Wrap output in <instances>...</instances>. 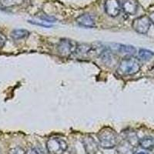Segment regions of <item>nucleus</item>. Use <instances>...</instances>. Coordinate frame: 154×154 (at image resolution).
<instances>
[{
    "label": "nucleus",
    "mask_w": 154,
    "mask_h": 154,
    "mask_svg": "<svg viewBox=\"0 0 154 154\" xmlns=\"http://www.w3.org/2000/svg\"><path fill=\"white\" fill-rule=\"evenodd\" d=\"M100 146L103 149H112L119 143L117 133L109 126H104L97 133Z\"/></svg>",
    "instance_id": "f257e3e1"
},
{
    "label": "nucleus",
    "mask_w": 154,
    "mask_h": 154,
    "mask_svg": "<svg viewBox=\"0 0 154 154\" xmlns=\"http://www.w3.org/2000/svg\"><path fill=\"white\" fill-rule=\"evenodd\" d=\"M140 140L135 133H128L117 144L118 154H135L139 146Z\"/></svg>",
    "instance_id": "f03ea898"
},
{
    "label": "nucleus",
    "mask_w": 154,
    "mask_h": 154,
    "mask_svg": "<svg viewBox=\"0 0 154 154\" xmlns=\"http://www.w3.org/2000/svg\"><path fill=\"white\" fill-rule=\"evenodd\" d=\"M141 66L137 59L133 57L124 58L121 60L118 66V72L121 75H133L140 70Z\"/></svg>",
    "instance_id": "7ed1b4c3"
},
{
    "label": "nucleus",
    "mask_w": 154,
    "mask_h": 154,
    "mask_svg": "<svg viewBox=\"0 0 154 154\" xmlns=\"http://www.w3.org/2000/svg\"><path fill=\"white\" fill-rule=\"evenodd\" d=\"M67 147L66 142L60 137H52L46 142V149L49 154H63Z\"/></svg>",
    "instance_id": "20e7f679"
},
{
    "label": "nucleus",
    "mask_w": 154,
    "mask_h": 154,
    "mask_svg": "<svg viewBox=\"0 0 154 154\" xmlns=\"http://www.w3.org/2000/svg\"><path fill=\"white\" fill-rule=\"evenodd\" d=\"M78 44L73 40L68 38H62L58 43L57 51L60 56L69 58L75 53Z\"/></svg>",
    "instance_id": "39448f33"
},
{
    "label": "nucleus",
    "mask_w": 154,
    "mask_h": 154,
    "mask_svg": "<svg viewBox=\"0 0 154 154\" xmlns=\"http://www.w3.org/2000/svg\"><path fill=\"white\" fill-rule=\"evenodd\" d=\"M109 48L114 55L122 56L123 59L133 57L137 53L136 48L133 46H129V45L113 43L111 45V46H109Z\"/></svg>",
    "instance_id": "423d86ee"
},
{
    "label": "nucleus",
    "mask_w": 154,
    "mask_h": 154,
    "mask_svg": "<svg viewBox=\"0 0 154 154\" xmlns=\"http://www.w3.org/2000/svg\"><path fill=\"white\" fill-rule=\"evenodd\" d=\"M151 22L149 16H141L134 19L132 27L135 31L140 34H146L150 28Z\"/></svg>",
    "instance_id": "0eeeda50"
},
{
    "label": "nucleus",
    "mask_w": 154,
    "mask_h": 154,
    "mask_svg": "<svg viewBox=\"0 0 154 154\" xmlns=\"http://www.w3.org/2000/svg\"><path fill=\"white\" fill-rule=\"evenodd\" d=\"M122 5L119 0H106L105 2V12L110 17H116L120 13Z\"/></svg>",
    "instance_id": "6e6552de"
},
{
    "label": "nucleus",
    "mask_w": 154,
    "mask_h": 154,
    "mask_svg": "<svg viewBox=\"0 0 154 154\" xmlns=\"http://www.w3.org/2000/svg\"><path fill=\"white\" fill-rule=\"evenodd\" d=\"M76 23L80 26L86 27V28H93L96 26L94 18L91 15L87 14V13L80 15L79 17H77Z\"/></svg>",
    "instance_id": "1a4fd4ad"
},
{
    "label": "nucleus",
    "mask_w": 154,
    "mask_h": 154,
    "mask_svg": "<svg viewBox=\"0 0 154 154\" xmlns=\"http://www.w3.org/2000/svg\"><path fill=\"white\" fill-rule=\"evenodd\" d=\"M85 150L87 154H97L99 152V146L92 137H88L82 140Z\"/></svg>",
    "instance_id": "9d476101"
},
{
    "label": "nucleus",
    "mask_w": 154,
    "mask_h": 154,
    "mask_svg": "<svg viewBox=\"0 0 154 154\" xmlns=\"http://www.w3.org/2000/svg\"><path fill=\"white\" fill-rule=\"evenodd\" d=\"M122 9L126 14L135 15L138 10V2L137 0H124Z\"/></svg>",
    "instance_id": "9b49d317"
},
{
    "label": "nucleus",
    "mask_w": 154,
    "mask_h": 154,
    "mask_svg": "<svg viewBox=\"0 0 154 154\" xmlns=\"http://www.w3.org/2000/svg\"><path fill=\"white\" fill-rule=\"evenodd\" d=\"M94 53V47L89 44H80L78 45L75 54L81 57H86Z\"/></svg>",
    "instance_id": "f8f14e48"
},
{
    "label": "nucleus",
    "mask_w": 154,
    "mask_h": 154,
    "mask_svg": "<svg viewBox=\"0 0 154 154\" xmlns=\"http://www.w3.org/2000/svg\"><path fill=\"white\" fill-rule=\"evenodd\" d=\"M139 145L143 149L146 150H152L154 148V138L152 137H145L140 139Z\"/></svg>",
    "instance_id": "ddd939ff"
},
{
    "label": "nucleus",
    "mask_w": 154,
    "mask_h": 154,
    "mask_svg": "<svg viewBox=\"0 0 154 154\" xmlns=\"http://www.w3.org/2000/svg\"><path fill=\"white\" fill-rule=\"evenodd\" d=\"M29 35V31L26 29H15L12 32V38L19 40V39H23V38H26L28 35Z\"/></svg>",
    "instance_id": "4468645a"
},
{
    "label": "nucleus",
    "mask_w": 154,
    "mask_h": 154,
    "mask_svg": "<svg viewBox=\"0 0 154 154\" xmlns=\"http://www.w3.org/2000/svg\"><path fill=\"white\" fill-rule=\"evenodd\" d=\"M154 56V53L150 50H148V49H141L139 50L138 53V56L141 60H143V61H147V60H149L152 56Z\"/></svg>",
    "instance_id": "2eb2a0df"
},
{
    "label": "nucleus",
    "mask_w": 154,
    "mask_h": 154,
    "mask_svg": "<svg viewBox=\"0 0 154 154\" xmlns=\"http://www.w3.org/2000/svg\"><path fill=\"white\" fill-rule=\"evenodd\" d=\"M24 0H0V4L4 7H12L21 4Z\"/></svg>",
    "instance_id": "dca6fc26"
},
{
    "label": "nucleus",
    "mask_w": 154,
    "mask_h": 154,
    "mask_svg": "<svg viewBox=\"0 0 154 154\" xmlns=\"http://www.w3.org/2000/svg\"><path fill=\"white\" fill-rule=\"evenodd\" d=\"M26 152L23 149V147L20 146H16L11 149L9 151V154H26Z\"/></svg>",
    "instance_id": "f3484780"
},
{
    "label": "nucleus",
    "mask_w": 154,
    "mask_h": 154,
    "mask_svg": "<svg viewBox=\"0 0 154 154\" xmlns=\"http://www.w3.org/2000/svg\"><path fill=\"white\" fill-rule=\"evenodd\" d=\"M5 42H6V38L2 33H0V49H2L5 46Z\"/></svg>",
    "instance_id": "a211bd4d"
},
{
    "label": "nucleus",
    "mask_w": 154,
    "mask_h": 154,
    "mask_svg": "<svg viewBox=\"0 0 154 154\" xmlns=\"http://www.w3.org/2000/svg\"><path fill=\"white\" fill-rule=\"evenodd\" d=\"M31 23H32V24H35V25H38V26H43V27H50V26H49V25H46V24H42V23H36V22L35 21H31L30 22Z\"/></svg>",
    "instance_id": "6ab92c4d"
},
{
    "label": "nucleus",
    "mask_w": 154,
    "mask_h": 154,
    "mask_svg": "<svg viewBox=\"0 0 154 154\" xmlns=\"http://www.w3.org/2000/svg\"><path fill=\"white\" fill-rule=\"evenodd\" d=\"M149 19H150L151 23L154 25V12H151L150 14H149Z\"/></svg>",
    "instance_id": "aec40b11"
},
{
    "label": "nucleus",
    "mask_w": 154,
    "mask_h": 154,
    "mask_svg": "<svg viewBox=\"0 0 154 154\" xmlns=\"http://www.w3.org/2000/svg\"><path fill=\"white\" fill-rule=\"evenodd\" d=\"M137 154H149V153H148V152H138V153H137Z\"/></svg>",
    "instance_id": "412c9836"
}]
</instances>
